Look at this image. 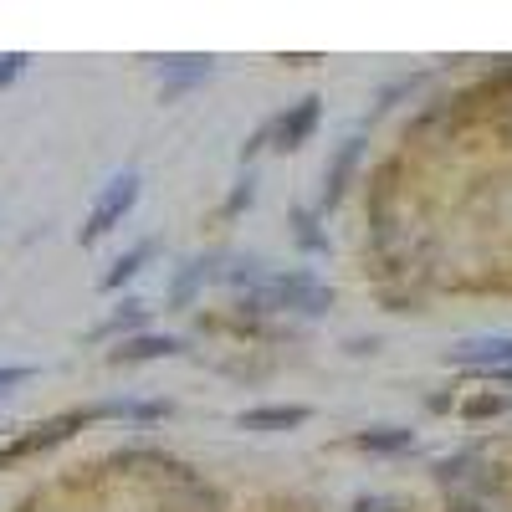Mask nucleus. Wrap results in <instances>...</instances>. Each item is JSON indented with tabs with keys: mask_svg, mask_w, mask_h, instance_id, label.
<instances>
[{
	"mask_svg": "<svg viewBox=\"0 0 512 512\" xmlns=\"http://www.w3.org/2000/svg\"><path fill=\"white\" fill-rule=\"evenodd\" d=\"M246 308L256 313H303L318 318L333 308V292L313 277V272H262L256 287L246 292Z\"/></svg>",
	"mask_w": 512,
	"mask_h": 512,
	"instance_id": "f257e3e1",
	"label": "nucleus"
},
{
	"mask_svg": "<svg viewBox=\"0 0 512 512\" xmlns=\"http://www.w3.org/2000/svg\"><path fill=\"white\" fill-rule=\"evenodd\" d=\"M139 190H144L139 169H123V175H113V180L98 190V200H93V210H88V221H82V231H77V241L93 246V241H103L108 231H118V226L128 221V210L139 205Z\"/></svg>",
	"mask_w": 512,
	"mask_h": 512,
	"instance_id": "f03ea898",
	"label": "nucleus"
},
{
	"mask_svg": "<svg viewBox=\"0 0 512 512\" xmlns=\"http://www.w3.org/2000/svg\"><path fill=\"white\" fill-rule=\"evenodd\" d=\"M82 425H93V405H82V410H62V415H52V420L31 425L26 436H16L11 446H0V466L26 461V456H36V451H52V446L72 441V436L82 431Z\"/></svg>",
	"mask_w": 512,
	"mask_h": 512,
	"instance_id": "7ed1b4c3",
	"label": "nucleus"
},
{
	"mask_svg": "<svg viewBox=\"0 0 512 512\" xmlns=\"http://www.w3.org/2000/svg\"><path fill=\"white\" fill-rule=\"evenodd\" d=\"M318 118H323V98H318V93L287 103V108L267 123V144H272V149H303V144L318 134Z\"/></svg>",
	"mask_w": 512,
	"mask_h": 512,
	"instance_id": "20e7f679",
	"label": "nucleus"
},
{
	"mask_svg": "<svg viewBox=\"0 0 512 512\" xmlns=\"http://www.w3.org/2000/svg\"><path fill=\"white\" fill-rule=\"evenodd\" d=\"M446 359L461 364V369H477V374L507 369V364H512V333H497V338H466V344H456Z\"/></svg>",
	"mask_w": 512,
	"mask_h": 512,
	"instance_id": "39448f33",
	"label": "nucleus"
},
{
	"mask_svg": "<svg viewBox=\"0 0 512 512\" xmlns=\"http://www.w3.org/2000/svg\"><path fill=\"white\" fill-rule=\"evenodd\" d=\"M359 159H364V139L349 134L344 144H338V154L328 159V169H323V210H333L338 200H344V190H349V180H354Z\"/></svg>",
	"mask_w": 512,
	"mask_h": 512,
	"instance_id": "423d86ee",
	"label": "nucleus"
},
{
	"mask_svg": "<svg viewBox=\"0 0 512 512\" xmlns=\"http://www.w3.org/2000/svg\"><path fill=\"white\" fill-rule=\"evenodd\" d=\"M210 72H216L210 57H164L159 62V93H164V103H175L180 93H190L195 82H205Z\"/></svg>",
	"mask_w": 512,
	"mask_h": 512,
	"instance_id": "0eeeda50",
	"label": "nucleus"
},
{
	"mask_svg": "<svg viewBox=\"0 0 512 512\" xmlns=\"http://www.w3.org/2000/svg\"><path fill=\"white\" fill-rule=\"evenodd\" d=\"M169 354H180V338H169V333H134V338H123V344L108 349V364H149V359H169Z\"/></svg>",
	"mask_w": 512,
	"mask_h": 512,
	"instance_id": "6e6552de",
	"label": "nucleus"
},
{
	"mask_svg": "<svg viewBox=\"0 0 512 512\" xmlns=\"http://www.w3.org/2000/svg\"><path fill=\"white\" fill-rule=\"evenodd\" d=\"M216 277H221V256H190V262L175 272V282H169V308H190L195 292L205 282H216Z\"/></svg>",
	"mask_w": 512,
	"mask_h": 512,
	"instance_id": "1a4fd4ad",
	"label": "nucleus"
},
{
	"mask_svg": "<svg viewBox=\"0 0 512 512\" xmlns=\"http://www.w3.org/2000/svg\"><path fill=\"white\" fill-rule=\"evenodd\" d=\"M349 446L364 456H405V451H415V431L410 425H369V431L349 436Z\"/></svg>",
	"mask_w": 512,
	"mask_h": 512,
	"instance_id": "9d476101",
	"label": "nucleus"
},
{
	"mask_svg": "<svg viewBox=\"0 0 512 512\" xmlns=\"http://www.w3.org/2000/svg\"><path fill=\"white\" fill-rule=\"evenodd\" d=\"M241 431H292V425H308L313 410L308 405H256V410H241Z\"/></svg>",
	"mask_w": 512,
	"mask_h": 512,
	"instance_id": "9b49d317",
	"label": "nucleus"
},
{
	"mask_svg": "<svg viewBox=\"0 0 512 512\" xmlns=\"http://www.w3.org/2000/svg\"><path fill=\"white\" fill-rule=\"evenodd\" d=\"M154 251H159V241L154 236H144V241H134V246H128L123 256H118V262L103 272V292H123L128 282H134L149 262H154Z\"/></svg>",
	"mask_w": 512,
	"mask_h": 512,
	"instance_id": "f8f14e48",
	"label": "nucleus"
},
{
	"mask_svg": "<svg viewBox=\"0 0 512 512\" xmlns=\"http://www.w3.org/2000/svg\"><path fill=\"white\" fill-rule=\"evenodd\" d=\"M169 415V400H98L93 420H134V425H154Z\"/></svg>",
	"mask_w": 512,
	"mask_h": 512,
	"instance_id": "ddd939ff",
	"label": "nucleus"
},
{
	"mask_svg": "<svg viewBox=\"0 0 512 512\" xmlns=\"http://www.w3.org/2000/svg\"><path fill=\"white\" fill-rule=\"evenodd\" d=\"M139 323H144V303H139V297H123L118 313H108V318L93 328V338H98V344H108V338H113V344H123V338H134Z\"/></svg>",
	"mask_w": 512,
	"mask_h": 512,
	"instance_id": "4468645a",
	"label": "nucleus"
},
{
	"mask_svg": "<svg viewBox=\"0 0 512 512\" xmlns=\"http://www.w3.org/2000/svg\"><path fill=\"white\" fill-rule=\"evenodd\" d=\"M456 410H461V420H492V415H507V410H512V395H502V390H477V395L456 400Z\"/></svg>",
	"mask_w": 512,
	"mask_h": 512,
	"instance_id": "2eb2a0df",
	"label": "nucleus"
},
{
	"mask_svg": "<svg viewBox=\"0 0 512 512\" xmlns=\"http://www.w3.org/2000/svg\"><path fill=\"white\" fill-rule=\"evenodd\" d=\"M292 236L303 251H328V236L318 231V210H308V205H292Z\"/></svg>",
	"mask_w": 512,
	"mask_h": 512,
	"instance_id": "dca6fc26",
	"label": "nucleus"
},
{
	"mask_svg": "<svg viewBox=\"0 0 512 512\" xmlns=\"http://www.w3.org/2000/svg\"><path fill=\"white\" fill-rule=\"evenodd\" d=\"M251 200H256V175H251V169H246V175L236 180V190L226 195V205H221V216H226V221H236V216H241V210H246Z\"/></svg>",
	"mask_w": 512,
	"mask_h": 512,
	"instance_id": "f3484780",
	"label": "nucleus"
},
{
	"mask_svg": "<svg viewBox=\"0 0 512 512\" xmlns=\"http://www.w3.org/2000/svg\"><path fill=\"white\" fill-rule=\"evenodd\" d=\"M31 374H36L31 364H0V400H6L11 390H21V384H26Z\"/></svg>",
	"mask_w": 512,
	"mask_h": 512,
	"instance_id": "a211bd4d",
	"label": "nucleus"
},
{
	"mask_svg": "<svg viewBox=\"0 0 512 512\" xmlns=\"http://www.w3.org/2000/svg\"><path fill=\"white\" fill-rule=\"evenodd\" d=\"M26 62H31L26 52H6V57H0V93H6L11 82H16L21 72H26Z\"/></svg>",
	"mask_w": 512,
	"mask_h": 512,
	"instance_id": "6ab92c4d",
	"label": "nucleus"
},
{
	"mask_svg": "<svg viewBox=\"0 0 512 512\" xmlns=\"http://www.w3.org/2000/svg\"><path fill=\"white\" fill-rule=\"evenodd\" d=\"M354 512H410L400 497H354Z\"/></svg>",
	"mask_w": 512,
	"mask_h": 512,
	"instance_id": "aec40b11",
	"label": "nucleus"
},
{
	"mask_svg": "<svg viewBox=\"0 0 512 512\" xmlns=\"http://www.w3.org/2000/svg\"><path fill=\"white\" fill-rule=\"evenodd\" d=\"M482 93H512V57L492 67V77L482 82Z\"/></svg>",
	"mask_w": 512,
	"mask_h": 512,
	"instance_id": "412c9836",
	"label": "nucleus"
},
{
	"mask_svg": "<svg viewBox=\"0 0 512 512\" xmlns=\"http://www.w3.org/2000/svg\"><path fill=\"white\" fill-rule=\"evenodd\" d=\"M425 405H431L436 415H446V410H456V390H451V395H431V400H425Z\"/></svg>",
	"mask_w": 512,
	"mask_h": 512,
	"instance_id": "4be33fe9",
	"label": "nucleus"
},
{
	"mask_svg": "<svg viewBox=\"0 0 512 512\" xmlns=\"http://www.w3.org/2000/svg\"><path fill=\"white\" fill-rule=\"evenodd\" d=\"M487 379H497V384H512V364H507V369H492Z\"/></svg>",
	"mask_w": 512,
	"mask_h": 512,
	"instance_id": "5701e85b",
	"label": "nucleus"
}]
</instances>
